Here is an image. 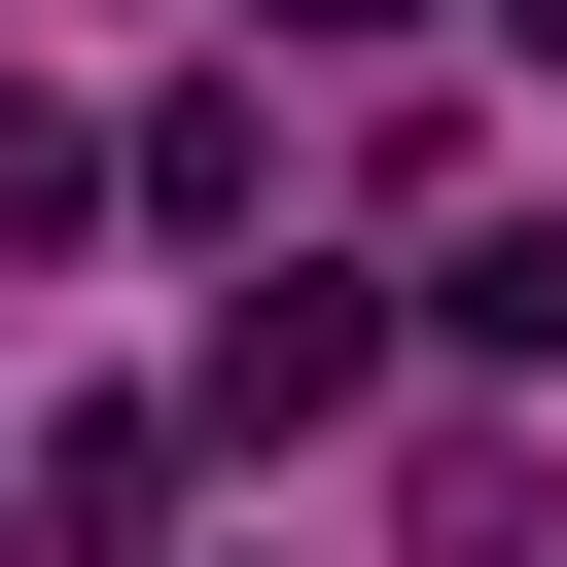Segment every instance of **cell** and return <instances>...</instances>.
<instances>
[{"mask_svg":"<svg viewBox=\"0 0 567 567\" xmlns=\"http://www.w3.org/2000/svg\"><path fill=\"white\" fill-rule=\"evenodd\" d=\"M284 35H425V0H284Z\"/></svg>","mask_w":567,"mask_h":567,"instance_id":"cell-6","label":"cell"},{"mask_svg":"<svg viewBox=\"0 0 567 567\" xmlns=\"http://www.w3.org/2000/svg\"><path fill=\"white\" fill-rule=\"evenodd\" d=\"M496 35H532V71H567V0H496Z\"/></svg>","mask_w":567,"mask_h":567,"instance_id":"cell-7","label":"cell"},{"mask_svg":"<svg viewBox=\"0 0 567 567\" xmlns=\"http://www.w3.org/2000/svg\"><path fill=\"white\" fill-rule=\"evenodd\" d=\"M106 177H142V213H177V248H248V213H284V106H248V71H177V106H142V142H106Z\"/></svg>","mask_w":567,"mask_h":567,"instance_id":"cell-2","label":"cell"},{"mask_svg":"<svg viewBox=\"0 0 567 567\" xmlns=\"http://www.w3.org/2000/svg\"><path fill=\"white\" fill-rule=\"evenodd\" d=\"M35 532H71V567H142V532H177V425H142V390H71V425H35Z\"/></svg>","mask_w":567,"mask_h":567,"instance_id":"cell-3","label":"cell"},{"mask_svg":"<svg viewBox=\"0 0 567 567\" xmlns=\"http://www.w3.org/2000/svg\"><path fill=\"white\" fill-rule=\"evenodd\" d=\"M354 390H390V284H319V248L213 284V425H354Z\"/></svg>","mask_w":567,"mask_h":567,"instance_id":"cell-1","label":"cell"},{"mask_svg":"<svg viewBox=\"0 0 567 567\" xmlns=\"http://www.w3.org/2000/svg\"><path fill=\"white\" fill-rule=\"evenodd\" d=\"M71 213H106V142H71L35 71H0V248H71Z\"/></svg>","mask_w":567,"mask_h":567,"instance_id":"cell-5","label":"cell"},{"mask_svg":"<svg viewBox=\"0 0 567 567\" xmlns=\"http://www.w3.org/2000/svg\"><path fill=\"white\" fill-rule=\"evenodd\" d=\"M425 354H567V213H496V248L425 284Z\"/></svg>","mask_w":567,"mask_h":567,"instance_id":"cell-4","label":"cell"}]
</instances>
